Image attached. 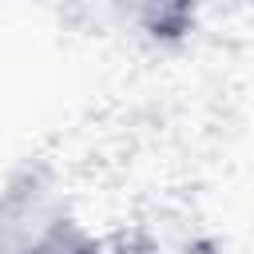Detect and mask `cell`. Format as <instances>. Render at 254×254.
Here are the masks:
<instances>
[{
  "label": "cell",
  "mask_w": 254,
  "mask_h": 254,
  "mask_svg": "<svg viewBox=\"0 0 254 254\" xmlns=\"http://www.w3.org/2000/svg\"><path fill=\"white\" fill-rule=\"evenodd\" d=\"M24 254H99V246H95V238H91L75 218L60 214Z\"/></svg>",
  "instance_id": "cell-1"
}]
</instances>
